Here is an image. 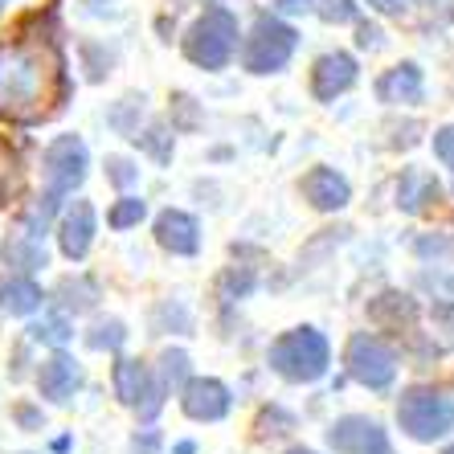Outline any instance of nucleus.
<instances>
[{
  "mask_svg": "<svg viewBox=\"0 0 454 454\" xmlns=\"http://www.w3.org/2000/svg\"><path fill=\"white\" fill-rule=\"evenodd\" d=\"M66 98V58L53 37L21 33L0 42V119L42 123Z\"/></svg>",
  "mask_w": 454,
  "mask_h": 454,
  "instance_id": "1",
  "label": "nucleus"
},
{
  "mask_svg": "<svg viewBox=\"0 0 454 454\" xmlns=\"http://www.w3.org/2000/svg\"><path fill=\"white\" fill-rule=\"evenodd\" d=\"M397 422H402V430L410 434L413 442H434V438H446L454 430V405L446 402L442 393L413 385L397 402Z\"/></svg>",
  "mask_w": 454,
  "mask_h": 454,
  "instance_id": "4",
  "label": "nucleus"
},
{
  "mask_svg": "<svg viewBox=\"0 0 454 454\" xmlns=\"http://www.w3.org/2000/svg\"><path fill=\"white\" fill-rule=\"evenodd\" d=\"M144 213H148V205H144V201H136V197H123L115 209L106 213V222L115 225V230H127V225H139V222H144Z\"/></svg>",
  "mask_w": 454,
  "mask_h": 454,
  "instance_id": "23",
  "label": "nucleus"
},
{
  "mask_svg": "<svg viewBox=\"0 0 454 454\" xmlns=\"http://www.w3.org/2000/svg\"><path fill=\"white\" fill-rule=\"evenodd\" d=\"M426 95V82H422V70L413 62L393 66L389 74L377 78V98L389 106H410V103H422Z\"/></svg>",
  "mask_w": 454,
  "mask_h": 454,
  "instance_id": "13",
  "label": "nucleus"
},
{
  "mask_svg": "<svg viewBox=\"0 0 454 454\" xmlns=\"http://www.w3.org/2000/svg\"><path fill=\"white\" fill-rule=\"evenodd\" d=\"M238 50V17L225 9H209L184 33V58L201 70H222Z\"/></svg>",
  "mask_w": 454,
  "mask_h": 454,
  "instance_id": "3",
  "label": "nucleus"
},
{
  "mask_svg": "<svg viewBox=\"0 0 454 454\" xmlns=\"http://www.w3.org/2000/svg\"><path fill=\"white\" fill-rule=\"evenodd\" d=\"M160 364H164V380H168V385H184V377H189V356H184V352L168 348L160 356Z\"/></svg>",
  "mask_w": 454,
  "mask_h": 454,
  "instance_id": "26",
  "label": "nucleus"
},
{
  "mask_svg": "<svg viewBox=\"0 0 454 454\" xmlns=\"http://www.w3.org/2000/svg\"><path fill=\"white\" fill-rule=\"evenodd\" d=\"M328 364H332V348L316 328L283 332V336L270 344V369L286 380H299V385L319 380L328 372Z\"/></svg>",
  "mask_w": 454,
  "mask_h": 454,
  "instance_id": "2",
  "label": "nucleus"
},
{
  "mask_svg": "<svg viewBox=\"0 0 454 454\" xmlns=\"http://www.w3.org/2000/svg\"><path fill=\"white\" fill-rule=\"evenodd\" d=\"M17 189H21V168L12 160H0V205H9Z\"/></svg>",
  "mask_w": 454,
  "mask_h": 454,
  "instance_id": "32",
  "label": "nucleus"
},
{
  "mask_svg": "<svg viewBox=\"0 0 454 454\" xmlns=\"http://www.w3.org/2000/svg\"><path fill=\"white\" fill-rule=\"evenodd\" d=\"M86 180V144L78 136H58L45 148V184L50 197H66Z\"/></svg>",
  "mask_w": 454,
  "mask_h": 454,
  "instance_id": "7",
  "label": "nucleus"
},
{
  "mask_svg": "<svg viewBox=\"0 0 454 454\" xmlns=\"http://www.w3.org/2000/svg\"><path fill=\"white\" fill-rule=\"evenodd\" d=\"M176 454H192V442H180V446H176Z\"/></svg>",
  "mask_w": 454,
  "mask_h": 454,
  "instance_id": "40",
  "label": "nucleus"
},
{
  "mask_svg": "<svg viewBox=\"0 0 454 454\" xmlns=\"http://www.w3.org/2000/svg\"><path fill=\"white\" fill-rule=\"evenodd\" d=\"M360 45L369 50V45H380V33L372 29V25H360Z\"/></svg>",
  "mask_w": 454,
  "mask_h": 454,
  "instance_id": "37",
  "label": "nucleus"
},
{
  "mask_svg": "<svg viewBox=\"0 0 454 454\" xmlns=\"http://www.w3.org/2000/svg\"><path fill=\"white\" fill-rule=\"evenodd\" d=\"M344 364H348V377L360 380L364 389H389L393 377H397V356H393V348L385 340L369 336V332H360V336L348 340Z\"/></svg>",
  "mask_w": 454,
  "mask_h": 454,
  "instance_id": "6",
  "label": "nucleus"
},
{
  "mask_svg": "<svg viewBox=\"0 0 454 454\" xmlns=\"http://www.w3.org/2000/svg\"><path fill=\"white\" fill-rule=\"evenodd\" d=\"M438 197H442V184L426 168H405L402 180H397V205H402L405 213L430 209V201H438Z\"/></svg>",
  "mask_w": 454,
  "mask_h": 454,
  "instance_id": "17",
  "label": "nucleus"
},
{
  "mask_svg": "<svg viewBox=\"0 0 454 454\" xmlns=\"http://www.w3.org/2000/svg\"><path fill=\"white\" fill-rule=\"evenodd\" d=\"M275 4H278L283 12H307L311 4H316V0H275Z\"/></svg>",
  "mask_w": 454,
  "mask_h": 454,
  "instance_id": "36",
  "label": "nucleus"
},
{
  "mask_svg": "<svg viewBox=\"0 0 454 454\" xmlns=\"http://www.w3.org/2000/svg\"><path fill=\"white\" fill-rule=\"evenodd\" d=\"M17 422H21L25 430H42V413L29 410V405H21V410H17Z\"/></svg>",
  "mask_w": 454,
  "mask_h": 454,
  "instance_id": "35",
  "label": "nucleus"
},
{
  "mask_svg": "<svg viewBox=\"0 0 454 454\" xmlns=\"http://www.w3.org/2000/svg\"><path fill=\"white\" fill-rule=\"evenodd\" d=\"M115 393L123 405H136L144 418H156L164 397H160V385L152 380V372L139 364V360H119L115 364Z\"/></svg>",
  "mask_w": 454,
  "mask_h": 454,
  "instance_id": "8",
  "label": "nucleus"
},
{
  "mask_svg": "<svg viewBox=\"0 0 454 454\" xmlns=\"http://www.w3.org/2000/svg\"><path fill=\"white\" fill-rule=\"evenodd\" d=\"M172 111H176L172 127H180V131H192V127L201 123V115H197V103H192L189 95H176V98H172Z\"/></svg>",
  "mask_w": 454,
  "mask_h": 454,
  "instance_id": "30",
  "label": "nucleus"
},
{
  "mask_svg": "<svg viewBox=\"0 0 454 454\" xmlns=\"http://www.w3.org/2000/svg\"><path fill=\"white\" fill-rule=\"evenodd\" d=\"M328 442L336 454H389V438L377 422L369 418H340L336 426L328 430Z\"/></svg>",
  "mask_w": 454,
  "mask_h": 454,
  "instance_id": "9",
  "label": "nucleus"
},
{
  "mask_svg": "<svg viewBox=\"0 0 454 454\" xmlns=\"http://www.w3.org/2000/svg\"><path fill=\"white\" fill-rule=\"evenodd\" d=\"M4 262L17 266V270H37V266H45V246L37 233L21 230V233H9V242H4Z\"/></svg>",
  "mask_w": 454,
  "mask_h": 454,
  "instance_id": "19",
  "label": "nucleus"
},
{
  "mask_svg": "<svg viewBox=\"0 0 454 454\" xmlns=\"http://www.w3.org/2000/svg\"><path fill=\"white\" fill-rule=\"evenodd\" d=\"M286 454H316V450H303V446H295V450H286Z\"/></svg>",
  "mask_w": 454,
  "mask_h": 454,
  "instance_id": "41",
  "label": "nucleus"
},
{
  "mask_svg": "<svg viewBox=\"0 0 454 454\" xmlns=\"http://www.w3.org/2000/svg\"><path fill=\"white\" fill-rule=\"evenodd\" d=\"M58 238H62V254L66 258H86V250H90V242H95V205L90 201H74L70 209H66L62 217V230H58Z\"/></svg>",
  "mask_w": 454,
  "mask_h": 454,
  "instance_id": "14",
  "label": "nucleus"
},
{
  "mask_svg": "<svg viewBox=\"0 0 454 454\" xmlns=\"http://www.w3.org/2000/svg\"><path fill=\"white\" fill-rule=\"evenodd\" d=\"M136 450L139 454H152V450H156V434H144V438H136Z\"/></svg>",
  "mask_w": 454,
  "mask_h": 454,
  "instance_id": "38",
  "label": "nucleus"
},
{
  "mask_svg": "<svg viewBox=\"0 0 454 454\" xmlns=\"http://www.w3.org/2000/svg\"><path fill=\"white\" fill-rule=\"evenodd\" d=\"M356 82V58L352 53H324L316 62V70H311V95L319 98V103H336L348 86Z\"/></svg>",
  "mask_w": 454,
  "mask_h": 454,
  "instance_id": "11",
  "label": "nucleus"
},
{
  "mask_svg": "<svg viewBox=\"0 0 454 454\" xmlns=\"http://www.w3.org/2000/svg\"><path fill=\"white\" fill-rule=\"evenodd\" d=\"M250 286H254L250 270H230L222 278V299H242V295H250Z\"/></svg>",
  "mask_w": 454,
  "mask_h": 454,
  "instance_id": "31",
  "label": "nucleus"
},
{
  "mask_svg": "<svg viewBox=\"0 0 454 454\" xmlns=\"http://www.w3.org/2000/svg\"><path fill=\"white\" fill-rule=\"evenodd\" d=\"M434 156L442 160L446 168H454V123H450V127H442V131L434 136Z\"/></svg>",
  "mask_w": 454,
  "mask_h": 454,
  "instance_id": "33",
  "label": "nucleus"
},
{
  "mask_svg": "<svg viewBox=\"0 0 454 454\" xmlns=\"http://www.w3.org/2000/svg\"><path fill=\"white\" fill-rule=\"evenodd\" d=\"M131 139H139V144H144V148H148L156 160H168L172 156V144H168L172 136L164 131V127H152V131H144V136H131Z\"/></svg>",
  "mask_w": 454,
  "mask_h": 454,
  "instance_id": "29",
  "label": "nucleus"
},
{
  "mask_svg": "<svg viewBox=\"0 0 454 454\" xmlns=\"http://www.w3.org/2000/svg\"><path fill=\"white\" fill-rule=\"evenodd\" d=\"M319 17L328 25H352L360 17V9L352 0H324V4H319Z\"/></svg>",
  "mask_w": 454,
  "mask_h": 454,
  "instance_id": "25",
  "label": "nucleus"
},
{
  "mask_svg": "<svg viewBox=\"0 0 454 454\" xmlns=\"http://www.w3.org/2000/svg\"><path fill=\"white\" fill-rule=\"evenodd\" d=\"M377 12H385V17H402L405 9H410V0H369Z\"/></svg>",
  "mask_w": 454,
  "mask_h": 454,
  "instance_id": "34",
  "label": "nucleus"
},
{
  "mask_svg": "<svg viewBox=\"0 0 454 454\" xmlns=\"http://www.w3.org/2000/svg\"><path fill=\"white\" fill-rule=\"evenodd\" d=\"M295 45H299V33L286 21H278V17H258V25H254L250 37H246L242 62L250 74H275V70L286 66V58L295 53Z\"/></svg>",
  "mask_w": 454,
  "mask_h": 454,
  "instance_id": "5",
  "label": "nucleus"
},
{
  "mask_svg": "<svg viewBox=\"0 0 454 454\" xmlns=\"http://www.w3.org/2000/svg\"><path fill=\"white\" fill-rule=\"evenodd\" d=\"M33 340H42V344H66L70 340V324L66 319H58V316H50V319H42V324H33Z\"/></svg>",
  "mask_w": 454,
  "mask_h": 454,
  "instance_id": "24",
  "label": "nucleus"
},
{
  "mask_svg": "<svg viewBox=\"0 0 454 454\" xmlns=\"http://www.w3.org/2000/svg\"><path fill=\"white\" fill-rule=\"evenodd\" d=\"M58 295H62L66 311H74V316H78V311H90V307H95L98 291H95V283H90V278H62Z\"/></svg>",
  "mask_w": 454,
  "mask_h": 454,
  "instance_id": "21",
  "label": "nucleus"
},
{
  "mask_svg": "<svg viewBox=\"0 0 454 454\" xmlns=\"http://www.w3.org/2000/svg\"><path fill=\"white\" fill-rule=\"evenodd\" d=\"M82 4H86L90 12H106V4H111V0H82Z\"/></svg>",
  "mask_w": 454,
  "mask_h": 454,
  "instance_id": "39",
  "label": "nucleus"
},
{
  "mask_svg": "<svg viewBox=\"0 0 454 454\" xmlns=\"http://www.w3.org/2000/svg\"><path fill=\"white\" fill-rule=\"evenodd\" d=\"M42 286L33 283V278H9V283H0V307L9 311V316H33L37 307H42Z\"/></svg>",
  "mask_w": 454,
  "mask_h": 454,
  "instance_id": "20",
  "label": "nucleus"
},
{
  "mask_svg": "<svg viewBox=\"0 0 454 454\" xmlns=\"http://www.w3.org/2000/svg\"><path fill=\"white\" fill-rule=\"evenodd\" d=\"M430 319H434V328H438V336H442V344L446 348H454V303H434V311H430Z\"/></svg>",
  "mask_w": 454,
  "mask_h": 454,
  "instance_id": "28",
  "label": "nucleus"
},
{
  "mask_svg": "<svg viewBox=\"0 0 454 454\" xmlns=\"http://www.w3.org/2000/svg\"><path fill=\"white\" fill-rule=\"evenodd\" d=\"M0 4H4V0H0Z\"/></svg>",
  "mask_w": 454,
  "mask_h": 454,
  "instance_id": "43",
  "label": "nucleus"
},
{
  "mask_svg": "<svg viewBox=\"0 0 454 454\" xmlns=\"http://www.w3.org/2000/svg\"><path fill=\"white\" fill-rule=\"evenodd\" d=\"M106 180L119 184V189H127V184H136L139 180V168L131 164V160H123V156H111L106 160Z\"/></svg>",
  "mask_w": 454,
  "mask_h": 454,
  "instance_id": "27",
  "label": "nucleus"
},
{
  "mask_svg": "<svg viewBox=\"0 0 454 454\" xmlns=\"http://www.w3.org/2000/svg\"><path fill=\"white\" fill-rule=\"evenodd\" d=\"M127 340V332H123V324H119V319H106V324H95V328L86 332V344H90V348H111L115 352L119 344H123Z\"/></svg>",
  "mask_w": 454,
  "mask_h": 454,
  "instance_id": "22",
  "label": "nucleus"
},
{
  "mask_svg": "<svg viewBox=\"0 0 454 454\" xmlns=\"http://www.w3.org/2000/svg\"><path fill=\"white\" fill-rule=\"evenodd\" d=\"M303 197L316 205L319 213H336L352 201V189L336 168H311L303 176Z\"/></svg>",
  "mask_w": 454,
  "mask_h": 454,
  "instance_id": "12",
  "label": "nucleus"
},
{
  "mask_svg": "<svg viewBox=\"0 0 454 454\" xmlns=\"http://www.w3.org/2000/svg\"><path fill=\"white\" fill-rule=\"evenodd\" d=\"M180 410L189 413L192 422H222L230 413V389L213 377H192L180 389Z\"/></svg>",
  "mask_w": 454,
  "mask_h": 454,
  "instance_id": "10",
  "label": "nucleus"
},
{
  "mask_svg": "<svg viewBox=\"0 0 454 454\" xmlns=\"http://www.w3.org/2000/svg\"><path fill=\"white\" fill-rule=\"evenodd\" d=\"M82 385V372H78V364L70 356H50L42 364V372H37V389H42V397H50V402H70L74 397V389Z\"/></svg>",
  "mask_w": 454,
  "mask_h": 454,
  "instance_id": "16",
  "label": "nucleus"
},
{
  "mask_svg": "<svg viewBox=\"0 0 454 454\" xmlns=\"http://www.w3.org/2000/svg\"><path fill=\"white\" fill-rule=\"evenodd\" d=\"M156 242L172 254H197L201 250V225L192 222L189 213L164 209L156 217Z\"/></svg>",
  "mask_w": 454,
  "mask_h": 454,
  "instance_id": "15",
  "label": "nucleus"
},
{
  "mask_svg": "<svg viewBox=\"0 0 454 454\" xmlns=\"http://www.w3.org/2000/svg\"><path fill=\"white\" fill-rule=\"evenodd\" d=\"M442 454H454V446H446V450H442Z\"/></svg>",
  "mask_w": 454,
  "mask_h": 454,
  "instance_id": "42",
  "label": "nucleus"
},
{
  "mask_svg": "<svg viewBox=\"0 0 454 454\" xmlns=\"http://www.w3.org/2000/svg\"><path fill=\"white\" fill-rule=\"evenodd\" d=\"M369 316L377 319L380 328H410L413 316H418V303H413L410 295H402V291H385V295H377L369 303Z\"/></svg>",
  "mask_w": 454,
  "mask_h": 454,
  "instance_id": "18",
  "label": "nucleus"
}]
</instances>
